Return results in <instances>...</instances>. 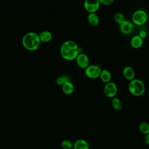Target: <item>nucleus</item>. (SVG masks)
I'll use <instances>...</instances> for the list:
<instances>
[{
	"label": "nucleus",
	"mask_w": 149,
	"mask_h": 149,
	"mask_svg": "<svg viewBox=\"0 0 149 149\" xmlns=\"http://www.w3.org/2000/svg\"><path fill=\"white\" fill-rule=\"evenodd\" d=\"M79 47L73 40L64 41L60 48V53L62 57L67 61L75 60L79 54Z\"/></svg>",
	"instance_id": "1"
},
{
	"label": "nucleus",
	"mask_w": 149,
	"mask_h": 149,
	"mask_svg": "<svg viewBox=\"0 0 149 149\" xmlns=\"http://www.w3.org/2000/svg\"><path fill=\"white\" fill-rule=\"evenodd\" d=\"M22 44L29 50L37 49L41 44L39 34L33 31L26 33L22 38Z\"/></svg>",
	"instance_id": "2"
},
{
	"label": "nucleus",
	"mask_w": 149,
	"mask_h": 149,
	"mask_svg": "<svg viewBox=\"0 0 149 149\" xmlns=\"http://www.w3.org/2000/svg\"><path fill=\"white\" fill-rule=\"evenodd\" d=\"M128 89L131 94L136 97H140L144 94L146 90L145 85L139 79H134L130 81L128 85Z\"/></svg>",
	"instance_id": "3"
},
{
	"label": "nucleus",
	"mask_w": 149,
	"mask_h": 149,
	"mask_svg": "<svg viewBox=\"0 0 149 149\" xmlns=\"http://www.w3.org/2000/svg\"><path fill=\"white\" fill-rule=\"evenodd\" d=\"M132 23L137 26H142L147 21L148 16L147 12L143 9H138L132 15Z\"/></svg>",
	"instance_id": "4"
},
{
	"label": "nucleus",
	"mask_w": 149,
	"mask_h": 149,
	"mask_svg": "<svg viewBox=\"0 0 149 149\" xmlns=\"http://www.w3.org/2000/svg\"><path fill=\"white\" fill-rule=\"evenodd\" d=\"M101 68L99 65H90L84 69L86 76L91 79H95L99 77L101 72Z\"/></svg>",
	"instance_id": "5"
},
{
	"label": "nucleus",
	"mask_w": 149,
	"mask_h": 149,
	"mask_svg": "<svg viewBox=\"0 0 149 149\" xmlns=\"http://www.w3.org/2000/svg\"><path fill=\"white\" fill-rule=\"evenodd\" d=\"M118 93V87L113 81H109L106 83L104 87V93L108 98H113L116 97Z\"/></svg>",
	"instance_id": "6"
},
{
	"label": "nucleus",
	"mask_w": 149,
	"mask_h": 149,
	"mask_svg": "<svg viewBox=\"0 0 149 149\" xmlns=\"http://www.w3.org/2000/svg\"><path fill=\"white\" fill-rule=\"evenodd\" d=\"M100 0H86L84 2V8L89 13H95L100 8Z\"/></svg>",
	"instance_id": "7"
},
{
	"label": "nucleus",
	"mask_w": 149,
	"mask_h": 149,
	"mask_svg": "<svg viewBox=\"0 0 149 149\" xmlns=\"http://www.w3.org/2000/svg\"><path fill=\"white\" fill-rule=\"evenodd\" d=\"M75 61L77 66L83 69H85L90 65L89 58L88 56L83 52L79 54Z\"/></svg>",
	"instance_id": "8"
},
{
	"label": "nucleus",
	"mask_w": 149,
	"mask_h": 149,
	"mask_svg": "<svg viewBox=\"0 0 149 149\" xmlns=\"http://www.w3.org/2000/svg\"><path fill=\"white\" fill-rule=\"evenodd\" d=\"M119 29L122 34L125 35H129L133 31L134 24L132 22L126 20L119 25Z\"/></svg>",
	"instance_id": "9"
},
{
	"label": "nucleus",
	"mask_w": 149,
	"mask_h": 149,
	"mask_svg": "<svg viewBox=\"0 0 149 149\" xmlns=\"http://www.w3.org/2000/svg\"><path fill=\"white\" fill-rule=\"evenodd\" d=\"M122 74L123 77L129 81L132 80L135 77L134 70L130 66H125L122 70Z\"/></svg>",
	"instance_id": "10"
},
{
	"label": "nucleus",
	"mask_w": 149,
	"mask_h": 149,
	"mask_svg": "<svg viewBox=\"0 0 149 149\" xmlns=\"http://www.w3.org/2000/svg\"><path fill=\"white\" fill-rule=\"evenodd\" d=\"M143 44V39L139 35L134 36L130 40L131 46L135 49H139L142 47Z\"/></svg>",
	"instance_id": "11"
},
{
	"label": "nucleus",
	"mask_w": 149,
	"mask_h": 149,
	"mask_svg": "<svg viewBox=\"0 0 149 149\" xmlns=\"http://www.w3.org/2000/svg\"><path fill=\"white\" fill-rule=\"evenodd\" d=\"M62 90L63 93L66 95L72 94L74 90V86L73 83L70 80L65 83L62 86Z\"/></svg>",
	"instance_id": "12"
},
{
	"label": "nucleus",
	"mask_w": 149,
	"mask_h": 149,
	"mask_svg": "<svg viewBox=\"0 0 149 149\" xmlns=\"http://www.w3.org/2000/svg\"><path fill=\"white\" fill-rule=\"evenodd\" d=\"M74 149H89V144L84 139H78L73 143Z\"/></svg>",
	"instance_id": "13"
},
{
	"label": "nucleus",
	"mask_w": 149,
	"mask_h": 149,
	"mask_svg": "<svg viewBox=\"0 0 149 149\" xmlns=\"http://www.w3.org/2000/svg\"><path fill=\"white\" fill-rule=\"evenodd\" d=\"M99 77L100 78V80L105 84L111 81L112 75L111 72L107 70V69H102L101 72L100 73Z\"/></svg>",
	"instance_id": "14"
},
{
	"label": "nucleus",
	"mask_w": 149,
	"mask_h": 149,
	"mask_svg": "<svg viewBox=\"0 0 149 149\" xmlns=\"http://www.w3.org/2000/svg\"><path fill=\"white\" fill-rule=\"evenodd\" d=\"M87 20L90 25L95 27L97 26L100 22V19L96 13H88L87 16Z\"/></svg>",
	"instance_id": "15"
},
{
	"label": "nucleus",
	"mask_w": 149,
	"mask_h": 149,
	"mask_svg": "<svg viewBox=\"0 0 149 149\" xmlns=\"http://www.w3.org/2000/svg\"><path fill=\"white\" fill-rule=\"evenodd\" d=\"M111 104L112 108L116 111L121 110L123 107V104L121 100L116 97H115L112 98Z\"/></svg>",
	"instance_id": "16"
},
{
	"label": "nucleus",
	"mask_w": 149,
	"mask_h": 149,
	"mask_svg": "<svg viewBox=\"0 0 149 149\" xmlns=\"http://www.w3.org/2000/svg\"><path fill=\"white\" fill-rule=\"evenodd\" d=\"M39 37H40L41 41L48 42L52 39V34L49 31L44 30V31H41L40 33Z\"/></svg>",
	"instance_id": "17"
},
{
	"label": "nucleus",
	"mask_w": 149,
	"mask_h": 149,
	"mask_svg": "<svg viewBox=\"0 0 149 149\" xmlns=\"http://www.w3.org/2000/svg\"><path fill=\"white\" fill-rule=\"evenodd\" d=\"M139 129L140 132L144 135L149 134V123L141 122L139 125Z\"/></svg>",
	"instance_id": "18"
},
{
	"label": "nucleus",
	"mask_w": 149,
	"mask_h": 149,
	"mask_svg": "<svg viewBox=\"0 0 149 149\" xmlns=\"http://www.w3.org/2000/svg\"><path fill=\"white\" fill-rule=\"evenodd\" d=\"M114 20L116 23L120 25L123 22H124L126 19L123 14L120 12H117L114 15Z\"/></svg>",
	"instance_id": "19"
},
{
	"label": "nucleus",
	"mask_w": 149,
	"mask_h": 149,
	"mask_svg": "<svg viewBox=\"0 0 149 149\" xmlns=\"http://www.w3.org/2000/svg\"><path fill=\"white\" fill-rule=\"evenodd\" d=\"M70 77L69 76L67 75H62L56 77V83L57 84L62 86L65 83H66L68 81H70Z\"/></svg>",
	"instance_id": "20"
},
{
	"label": "nucleus",
	"mask_w": 149,
	"mask_h": 149,
	"mask_svg": "<svg viewBox=\"0 0 149 149\" xmlns=\"http://www.w3.org/2000/svg\"><path fill=\"white\" fill-rule=\"evenodd\" d=\"M61 147L63 149H71L73 147V143L69 140H63L61 144Z\"/></svg>",
	"instance_id": "21"
},
{
	"label": "nucleus",
	"mask_w": 149,
	"mask_h": 149,
	"mask_svg": "<svg viewBox=\"0 0 149 149\" xmlns=\"http://www.w3.org/2000/svg\"><path fill=\"white\" fill-rule=\"evenodd\" d=\"M113 2V0H100V3L105 6L110 5Z\"/></svg>",
	"instance_id": "22"
},
{
	"label": "nucleus",
	"mask_w": 149,
	"mask_h": 149,
	"mask_svg": "<svg viewBox=\"0 0 149 149\" xmlns=\"http://www.w3.org/2000/svg\"><path fill=\"white\" fill-rule=\"evenodd\" d=\"M139 36L143 39L145 38L147 36V33L146 31L144 30H141L140 32H139Z\"/></svg>",
	"instance_id": "23"
},
{
	"label": "nucleus",
	"mask_w": 149,
	"mask_h": 149,
	"mask_svg": "<svg viewBox=\"0 0 149 149\" xmlns=\"http://www.w3.org/2000/svg\"><path fill=\"white\" fill-rule=\"evenodd\" d=\"M144 142L146 145L149 146V134L144 135Z\"/></svg>",
	"instance_id": "24"
}]
</instances>
